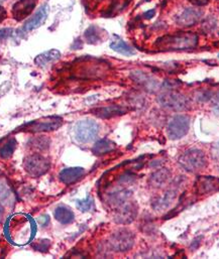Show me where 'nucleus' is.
Listing matches in <instances>:
<instances>
[{
    "label": "nucleus",
    "instance_id": "31",
    "mask_svg": "<svg viewBox=\"0 0 219 259\" xmlns=\"http://www.w3.org/2000/svg\"><path fill=\"white\" fill-rule=\"evenodd\" d=\"M7 17V12L3 6L0 5V22H2Z\"/></svg>",
    "mask_w": 219,
    "mask_h": 259
},
{
    "label": "nucleus",
    "instance_id": "12",
    "mask_svg": "<svg viewBox=\"0 0 219 259\" xmlns=\"http://www.w3.org/2000/svg\"><path fill=\"white\" fill-rule=\"evenodd\" d=\"M37 0H19L12 6V17L15 20L21 21L26 19L34 11Z\"/></svg>",
    "mask_w": 219,
    "mask_h": 259
},
{
    "label": "nucleus",
    "instance_id": "30",
    "mask_svg": "<svg viewBox=\"0 0 219 259\" xmlns=\"http://www.w3.org/2000/svg\"><path fill=\"white\" fill-rule=\"evenodd\" d=\"M190 1H191L195 6L199 7V6H204V5L208 4L210 0H190Z\"/></svg>",
    "mask_w": 219,
    "mask_h": 259
},
{
    "label": "nucleus",
    "instance_id": "16",
    "mask_svg": "<svg viewBox=\"0 0 219 259\" xmlns=\"http://www.w3.org/2000/svg\"><path fill=\"white\" fill-rule=\"evenodd\" d=\"M85 174L83 167H68L61 171L59 178L65 185H72L79 180Z\"/></svg>",
    "mask_w": 219,
    "mask_h": 259
},
{
    "label": "nucleus",
    "instance_id": "20",
    "mask_svg": "<svg viewBox=\"0 0 219 259\" xmlns=\"http://www.w3.org/2000/svg\"><path fill=\"white\" fill-rule=\"evenodd\" d=\"M61 57V53L58 50H50L48 52H44L39 55L35 59V63L39 67H44L48 64L54 62V60H59Z\"/></svg>",
    "mask_w": 219,
    "mask_h": 259
},
{
    "label": "nucleus",
    "instance_id": "36",
    "mask_svg": "<svg viewBox=\"0 0 219 259\" xmlns=\"http://www.w3.org/2000/svg\"><path fill=\"white\" fill-rule=\"evenodd\" d=\"M218 57H219V55H218Z\"/></svg>",
    "mask_w": 219,
    "mask_h": 259
},
{
    "label": "nucleus",
    "instance_id": "33",
    "mask_svg": "<svg viewBox=\"0 0 219 259\" xmlns=\"http://www.w3.org/2000/svg\"><path fill=\"white\" fill-rule=\"evenodd\" d=\"M49 216H46V215H43V216H41L40 218H39V223L41 224V225H43V226H44V225H46V224H48L49 223Z\"/></svg>",
    "mask_w": 219,
    "mask_h": 259
},
{
    "label": "nucleus",
    "instance_id": "18",
    "mask_svg": "<svg viewBox=\"0 0 219 259\" xmlns=\"http://www.w3.org/2000/svg\"><path fill=\"white\" fill-rule=\"evenodd\" d=\"M176 196H177V193L174 190H170V191L166 192L164 194V196L156 198V199L154 200V202L153 203V209L158 210V211H162V210L169 208L171 206V204L173 203V201L175 200Z\"/></svg>",
    "mask_w": 219,
    "mask_h": 259
},
{
    "label": "nucleus",
    "instance_id": "21",
    "mask_svg": "<svg viewBox=\"0 0 219 259\" xmlns=\"http://www.w3.org/2000/svg\"><path fill=\"white\" fill-rule=\"evenodd\" d=\"M115 148V144L109 139H101L97 141L94 146L92 147V151L94 155L96 156H102L108 152L112 151Z\"/></svg>",
    "mask_w": 219,
    "mask_h": 259
},
{
    "label": "nucleus",
    "instance_id": "35",
    "mask_svg": "<svg viewBox=\"0 0 219 259\" xmlns=\"http://www.w3.org/2000/svg\"><path fill=\"white\" fill-rule=\"evenodd\" d=\"M4 1V0H0V2H3Z\"/></svg>",
    "mask_w": 219,
    "mask_h": 259
},
{
    "label": "nucleus",
    "instance_id": "4",
    "mask_svg": "<svg viewBox=\"0 0 219 259\" xmlns=\"http://www.w3.org/2000/svg\"><path fill=\"white\" fill-rule=\"evenodd\" d=\"M158 103L162 107L172 111H183L189 106L188 98L175 91H169V92L161 94L158 97Z\"/></svg>",
    "mask_w": 219,
    "mask_h": 259
},
{
    "label": "nucleus",
    "instance_id": "3",
    "mask_svg": "<svg viewBox=\"0 0 219 259\" xmlns=\"http://www.w3.org/2000/svg\"><path fill=\"white\" fill-rule=\"evenodd\" d=\"M99 131V124L92 119L78 121L74 127L75 139L80 143H88L93 141L98 136Z\"/></svg>",
    "mask_w": 219,
    "mask_h": 259
},
{
    "label": "nucleus",
    "instance_id": "28",
    "mask_svg": "<svg viewBox=\"0 0 219 259\" xmlns=\"http://www.w3.org/2000/svg\"><path fill=\"white\" fill-rule=\"evenodd\" d=\"M13 33V29L11 28H2L0 29V40L8 39Z\"/></svg>",
    "mask_w": 219,
    "mask_h": 259
},
{
    "label": "nucleus",
    "instance_id": "7",
    "mask_svg": "<svg viewBox=\"0 0 219 259\" xmlns=\"http://www.w3.org/2000/svg\"><path fill=\"white\" fill-rule=\"evenodd\" d=\"M134 244V235L132 232L121 229L111 235L109 239V245L116 252H124L130 250Z\"/></svg>",
    "mask_w": 219,
    "mask_h": 259
},
{
    "label": "nucleus",
    "instance_id": "22",
    "mask_svg": "<svg viewBox=\"0 0 219 259\" xmlns=\"http://www.w3.org/2000/svg\"><path fill=\"white\" fill-rule=\"evenodd\" d=\"M110 48L120 54V55H123V56H133L135 54L134 50L131 47V45H129L127 42H125L124 40H120V39H117V40H114L111 43H110Z\"/></svg>",
    "mask_w": 219,
    "mask_h": 259
},
{
    "label": "nucleus",
    "instance_id": "23",
    "mask_svg": "<svg viewBox=\"0 0 219 259\" xmlns=\"http://www.w3.org/2000/svg\"><path fill=\"white\" fill-rule=\"evenodd\" d=\"M84 37L89 43H97L101 40V33H99V29L96 26H90L89 28L86 29V32L84 34Z\"/></svg>",
    "mask_w": 219,
    "mask_h": 259
},
{
    "label": "nucleus",
    "instance_id": "2",
    "mask_svg": "<svg viewBox=\"0 0 219 259\" xmlns=\"http://www.w3.org/2000/svg\"><path fill=\"white\" fill-rule=\"evenodd\" d=\"M179 164L186 172L197 173L205 169L207 159L202 150L195 148L189 149L180 157Z\"/></svg>",
    "mask_w": 219,
    "mask_h": 259
},
{
    "label": "nucleus",
    "instance_id": "9",
    "mask_svg": "<svg viewBox=\"0 0 219 259\" xmlns=\"http://www.w3.org/2000/svg\"><path fill=\"white\" fill-rule=\"evenodd\" d=\"M203 17V11L198 7H186L176 17L179 26L188 28L199 23Z\"/></svg>",
    "mask_w": 219,
    "mask_h": 259
},
{
    "label": "nucleus",
    "instance_id": "26",
    "mask_svg": "<svg viewBox=\"0 0 219 259\" xmlns=\"http://www.w3.org/2000/svg\"><path fill=\"white\" fill-rule=\"evenodd\" d=\"M76 205H77V208L79 209L80 211L88 212V211H90L93 208L94 202L92 200V198L88 197V198H86L85 200H78L76 202Z\"/></svg>",
    "mask_w": 219,
    "mask_h": 259
},
{
    "label": "nucleus",
    "instance_id": "34",
    "mask_svg": "<svg viewBox=\"0 0 219 259\" xmlns=\"http://www.w3.org/2000/svg\"><path fill=\"white\" fill-rule=\"evenodd\" d=\"M153 14H154V10H150V11H148L146 14H145V18L146 19H152L153 17Z\"/></svg>",
    "mask_w": 219,
    "mask_h": 259
},
{
    "label": "nucleus",
    "instance_id": "27",
    "mask_svg": "<svg viewBox=\"0 0 219 259\" xmlns=\"http://www.w3.org/2000/svg\"><path fill=\"white\" fill-rule=\"evenodd\" d=\"M49 245H50L49 240H42L36 243V244L34 245V248L37 249L38 251H46L49 248Z\"/></svg>",
    "mask_w": 219,
    "mask_h": 259
},
{
    "label": "nucleus",
    "instance_id": "1",
    "mask_svg": "<svg viewBox=\"0 0 219 259\" xmlns=\"http://www.w3.org/2000/svg\"><path fill=\"white\" fill-rule=\"evenodd\" d=\"M198 36L192 32H179L162 37L155 42L164 51H190L197 47Z\"/></svg>",
    "mask_w": 219,
    "mask_h": 259
},
{
    "label": "nucleus",
    "instance_id": "32",
    "mask_svg": "<svg viewBox=\"0 0 219 259\" xmlns=\"http://www.w3.org/2000/svg\"><path fill=\"white\" fill-rule=\"evenodd\" d=\"M213 107H214L215 111L219 112V92L214 96V99H213Z\"/></svg>",
    "mask_w": 219,
    "mask_h": 259
},
{
    "label": "nucleus",
    "instance_id": "11",
    "mask_svg": "<svg viewBox=\"0 0 219 259\" xmlns=\"http://www.w3.org/2000/svg\"><path fill=\"white\" fill-rule=\"evenodd\" d=\"M198 195H208L219 191V179L215 177H199L195 181Z\"/></svg>",
    "mask_w": 219,
    "mask_h": 259
},
{
    "label": "nucleus",
    "instance_id": "5",
    "mask_svg": "<svg viewBox=\"0 0 219 259\" xmlns=\"http://www.w3.org/2000/svg\"><path fill=\"white\" fill-rule=\"evenodd\" d=\"M26 173L31 177H41L50 170V160L42 155L35 154L28 156L23 162Z\"/></svg>",
    "mask_w": 219,
    "mask_h": 259
},
{
    "label": "nucleus",
    "instance_id": "15",
    "mask_svg": "<svg viewBox=\"0 0 219 259\" xmlns=\"http://www.w3.org/2000/svg\"><path fill=\"white\" fill-rule=\"evenodd\" d=\"M93 114L102 119H109L115 116H120L128 112V109L119 105H109L105 107H99L92 110Z\"/></svg>",
    "mask_w": 219,
    "mask_h": 259
},
{
    "label": "nucleus",
    "instance_id": "8",
    "mask_svg": "<svg viewBox=\"0 0 219 259\" xmlns=\"http://www.w3.org/2000/svg\"><path fill=\"white\" fill-rule=\"evenodd\" d=\"M63 125V119L61 117H46L40 120L33 121L23 126V130L29 132H46L54 131Z\"/></svg>",
    "mask_w": 219,
    "mask_h": 259
},
{
    "label": "nucleus",
    "instance_id": "25",
    "mask_svg": "<svg viewBox=\"0 0 219 259\" xmlns=\"http://www.w3.org/2000/svg\"><path fill=\"white\" fill-rule=\"evenodd\" d=\"M30 146L33 148H36L38 150H44L49 148L50 140L46 139L45 136H40L37 137V139H34L33 140H30Z\"/></svg>",
    "mask_w": 219,
    "mask_h": 259
},
{
    "label": "nucleus",
    "instance_id": "13",
    "mask_svg": "<svg viewBox=\"0 0 219 259\" xmlns=\"http://www.w3.org/2000/svg\"><path fill=\"white\" fill-rule=\"evenodd\" d=\"M49 15V5L44 4L37 10V12L31 17L23 25V29L25 32H30V30L37 29L38 27L42 26Z\"/></svg>",
    "mask_w": 219,
    "mask_h": 259
},
{
    "label": "nucleus",
    "instance_id": "10",
    "mask_svg": "<svg viewBox=\"0 0 219 259\" xmlns=\"http://www.w3.org/2000/svg\"><path fill=\"white\" fill-rule=\"evenodd\" d=\"M137 215V207L133 202H124L117 206L114 220L119 224H130Z\"/></svg>",
    "mask_w": 219,
    "mask_h": 259
},
{
    "label": "nucleus",
    "instance_id": "6",
    "mask_svg": "<svg viewBox=\"0 0 219 259\" xmlns=\"http://www.w3.org/2000/svg\"><path fill=\"white\" fill-rule=\"evenodd\" d=\"M190 128V118L187 115L178 114L171 119L168 125V134L171 139L177 140L184 137Z\"/></svg>",
    "mask_w": 219,
    "mask_h": 259
},
{
    "label": "nucleus",
    "instance_id": "29",
    "mask_svg": "<svg viewBox=\"0 0 219 259\" xmlns=\"http://www.w3.org/2000/svg\"><path fill=\"white\" fill-rule=\"evenodd\" d=\"M215 26H216V21H212V20L211 19H208V20H206L204 22H203V28H204V29H208V30H212L213 28H215Z\"/></svg>",
    "mask_w": 219,
    "mask_h": 259
},
{
    "label": "nucleus",
    "instance_id": "19",
    "mask_svg": "<svg viewBox=\"0 0 219 259\" xmlns=\"http://www.w3.org/2000/svg\"><path fill=\"white\" fill-rule=\"evenodd\" d=\"M54 216L57 221H59L63 225L71 224L74 221L75 215L73 211L67 206H58L54 212Z\"/></svg>",
    "mask_w": 219,
    "mask_h": 259
},
{
    "label": "nucleus",
    "instance_id": "17",
    "mask_svg": "<svg viewBox=\"0 0 219 259\" xmlns=\"http://www.w3.org/2000/svg\"><path fill=\"white\" fill-rule=\"evenodd\" d=\"M171 176H172L171 172L168 169H161L159 171L154 172L151 176L149 182L152 187L160 189L168 184V181L171 179Z\"/></svg>",
    "mask_w": 219,
    "mask_h": 259
},
{
    "label": "nucleus",
    "instance_id": "24",
    "mask_svg": "<svg viewBox=\"0 0 219 259\" xmlns=\"http://www.w3.org/2000/svg\"><path fill=\"white\" fill-rule=\"evenodd\" d=\"M15 148H17V140L13 139H9L1 148H0V157L5 159H9L13 155Z\"/></svg>",
    "mask_w": 219,
    "mask_h": 259
},
{
    "label": "nucleus",
    "instance_id": "14",
    "mask_svg": "<svg viewBox=\"0 0 219 259\" xmlns=\"http://www.w3.org/2000/svg\"><path fill=\"white\" fill-rule=\"evenodd\" d=\"M131 77L134 80V82H136L138 85L144 87L146 90L150 91V92H154V91H156L160 88V83L158 82V80L153 78L152 76L144 72H140V71L132 72Z\"/></svg>",
    "mask_w": 219,
    "mask_h": 259
}]
</instances>
